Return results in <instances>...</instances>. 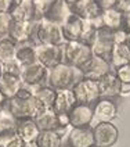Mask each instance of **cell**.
<instances>
[{
    "label": "cell",
    "instance_id": "obj_1",
    "mask_svg": "<svg viewBox=\"0 0 130 147\" xmlns=\"http://www.w3.org/2000/svg\"><path fill=\"white\" fill-rule=\"evenodd\" d=\"M4 108L10 111L17 119H25V118L35 119L46 110V107L33 96L32 90L28 88H22L17 93V96L7 98Z\"/></svg>",
    "mask_w": 130,
    "mask_h": 147
},
{
    "label": "cell",
    "instance_id": "obj_2",
    "mask_svg": "<svg viewBox=\"0 0 130 147\" xmlns=\"http://www.w3.org/2000/svg\"><path fill=\"white\" fill-rule=\"evenodd\" d=\"M82 78V74L78 68L66 63H60L49 69V83L56 90L72 89V86Z\"/></svg>",
    "mask_w": 130,
    "mask_h": 147
},
{
    "label": "cell",
    "instance_id": "obj_3",
    "mask_svg": "<svg viewBox=\"0 0 130 147\" xmlns=\"http://www.w3.org/2000/svg\"><path fill=\"white\" fill-rule=\"evenodd\" d=\"M32 40L36 45H50V46H60L64 43V36L61 26L46 20L35 22Z\"/></svg>",
    "mask_w": 130,
    "mask_h": 147
},
{
    "label": "cell",
    "instance_id": "obj_4",
    "mask_svg": "<svg viewBox=\"0 0 130 147\" xmlns=\"http://www.w3.org/2000/svg\"><path fill=\"white\" fill-rule=\"evenodd\" d=\"M61 47H62V63H66L78 69L93 57L91 47L82 43L80 40L64 42Z\"/></svg>",
    "mask_w": 130,
    "mask_h": 147
},
{
    "label": "cell",
    "instance_id": "obj_5",
    "mask_svg": "<svg viewBox=\"0 0 130 147\" xmlns=\"http://www.w3.org/2000/svg\"><path fill=\"white\" fill-rule=\"evenodd\" d=\"M21 82L24 88L35 90L43 85H47L49 82V69L43 67L40 63H32L29 65L21 67Z\"/></svg>",
    "mask_w": 130,
    "mask_h": 147
},
{
    "label": "cell",
    "instance_id": "obj_6",
    "mask_svg": "<svg viewBox=\"0 0 130 147\" xmlns=\"http://www.w3.org/2000/svg\"><path fill=\"white\" fill-rule=\"evenodd\" d=\"M72 90H73L75 97H76L78 104L93 106L98 98L101 97L98 82L89 79V78H84V76H82L80 79L73 85Z\"/></svg>",
    "mask_w": 130,
    "mask_h": 147
},
{
    "label": "cell",
    "instance_id": "obj_7",
    "mask_svg": "<svg viewBox=\"0 0 130 147\" xmlns=\"http://www.w3.org/2000/svg\"><path fill=\"white\" fill-rule=\"evenodd\" d=\"M114 29H109L107 26H103L97 29V35L96 39L93 42L91 47V53L93 56L100 57L103 60L109 61L111 60V54H112V49H114Z\"/></svg>",
    "mask_w": 130,
    "mask_h": 147
},
{
    "label": "cell",
    "instance_id": "obj_8",
    "mask_svg": "<svg viewBox=\"0 0 130 147\" xmlns=\"http://www.w3.org/2000/svg\"><path fill=\"white\" fill-rule=\"evenodd\" d=\"M94 144L100 147H112L119 139V129L114 122H97L93 125Z\"/></svg>",
    "mask_w": 130,
    "mask_h": 147
},
{
    "label": "cell",
    "instance_id": "obj_9",
    "mask_svg": "<svg viewBox=\"0 0 130 147\" xmlns=\"http://www.w3.org/2000/svg\"><path fill=\"white\" fill-rule=\"evenodd\" d=\"M79 71H80L82 76H84V78H89V79H93V81H100L103 76L112 72L114 69H112L109 61L93 56L84 65H82L79 68Z\"/></svg>",
    "mask_w": 130,
    "mask_h": 147
},
{
    "label": "cell",
    "instance_id": "obj_10",
    "mask_svg": "<svg viewBox=\"0 0 130 147\" xmlns=\"http://www.w3.org/2000/svg\"><path fill=\"white\" fill-rule=\"evenodd\" d=\"M94 111V123L97 122H112L118 117L119 108L114 98L100 97L93 104Z\"/></svg>",
    "mask_w": 130,
    "mask_h": 147
},
{
    "label": "cell",
    "instance_id": "obj_11",
    "mask_svg": "<svg viewBox=\"0 0 130 147\" xmlns=\"http://www.w3.org/2000/svg\"><path fill=\"white\" fill-rule=\"evenodd\" d=\"M36 61L40 63L47 69L62 63V47L50 46V45H38L36 46Z\"/></svg>",
    "mask_w": 130,
    "mask_h": 147
},
{
    "label": "cell",
    "instance_id": "obj_12",
    "mask_svg": "<svg viewBox=\"0 0 130 147\" xmlns=\"http://www.w3.org/2000/svg\"><path fill=\"white\" fill-rule=\"evenodd\" d=\"M71 128H91L94 125L93 106L76 104L68 114Z\"/></svg>",
    "mask_w": 130,
    "mask_h": 147
},
{
    "label": "cell",
    "instance_id": "obj_13",
    "mask_svg": "<svg viewBox=\"0 0 130 147\" xmlns=\"http://www.w3.org/2000/svg\"><path fill=\"white\" fill-rule=\"evenodd\" d=\"M69 7H71L72 14L80 17L84 21H91L103 14V10L97 4L96 0H78Z\"/></svg>",
    "mask_w": 130,
    "mask_h": 147
},
{
    "label": "cell",
    "instance_id": "obj_14",
    "mask_svg": "<svg viewBox=\"0 0 130 147\" xmlns=\"http://www.w3.org/2000/svg\"><path fill=\"white\" fill-rule=\"evenodd\" d=\"M94 144L93 126L91 128H71L66 135L68 147H91Z\"/></svg>",
    "mask_w": 130,
    "mask_h": 147
},
{
    "label": "cell",
    "instance_id": "obj_15",
    "mask_svg": "<svg viewBox=\"0 0 130 147\" xmlns=\"http://www.w3.org/2000/svg\"><path fill=\"white\" fill-rule=\"evenodd\" d=\"M33 29H35V22H28V21H18L13 20L10 22L8 28V38L15 43H21L25 40H32Z\"/></svg>",
    "mask_w": 130,
    "mask_h": 147
},
{
    "label": "cell",
    "instance_id": "obj_16",
    "mask_svg": "<svg viewBox=\"0 0 130 147\" xmlns=\"http://www.w3.org/2000/svg\"><path fill=\"white\" fill-rule=\"evenodd\" d=\"M61 31L65 42H78L82 39V35L84 31V20L80 17L71 14L68 20L61 25Z\"/></svg>",
    "mask_w": 130,
    "mask_h": 147
},
{
    "label": "cell",
    "instance_id": "obj_17",
    "mask_svg": "<svg viewBox=\"0 0 130 147\" xmlns=\"http://www.w3.org/2000/svg\"><path fill=\"white\" fill-rule=\"evenodd\" d=\"M71 14H72L71 7L65 0H53V3H51V6L47 10V13H46L43 20L61 26Z\"/></svg>",
    "mask_w": 130,
    "mask_h": 147
},
{
    "label": "cell",
    "instance_id": "obj_18",
    "mask_svg": "<svg viewBox=\"0 0 130 147\" xmlns=\"http://www.w3.org/2000/svg\"><path fill=\"white\" fill-rule=\"evenodd\" d=\"M40 132L42 131L39 129L36 121L32 118L18 119V122H17V136L21 138V140L26 144L35 143L36 139L39 138Z\"/></svg>",
    "mask_w": 130,
    "mask_h": 147
},
{
    "label": "cell",
    "instance_id": "obj_19",
    "mask_svg": "<svg viewBox=\"0 0 130 147\" xmlns=\"http://www.w3.org/2000/svg\"><path fill=\"white\" fill-rule=\"evenodd\" d=\"M97 82H98V88H100L101 97L114 98V100L116 97H121V86H122V83L116 78L114 71L107 74L105 76H103Z\"/></svg>",
    "mask_w": 130,
    "mask_h": 147
},
{
    "label": "cell",
    "instance_id": "obj_20",
    "mask_svg": "<svg viewBox=\"0 0 130 147\" xmlns=\"http://www.w3.org/2000/svg\"><path fill=\"white\" fill-rule=\"evenodd\" d=\"M78 104L76 97L72 89H60L57 90V96L53 104V110L57 114H69L71 110Z\"/></svg>",
    "mask_w": 130,
    "mask_h": 147
},
{
    "label": "cell",
    "instance_id": "obj_21",
    "mask_svg": "<svg viewBox=\"0 0 130 147\" xmlns=\"http://www.w3.org/2000/svg\"><path fill=\"white\" fill-rule=\"evenodd\" d=\"M8 14L13 20L18 21H28V22H36L35 10H33L32 0H21L18 3H13Z\"/></svg>",
    "mask_w": 130,
    "mask_h": 147
},
{
    "label": "cell",
    "instance_id": "obj_22",
    "mask_svg": "<svg viewBox=\"0 0 130 147\" xmlns=\"http://www.w3.org/2000/svg\"><path fill=\"white\" fill-rule=\"evenodd\" d=\"M36 46L38 45L33 40H25L21 43H17L15 61L21 67L36 63Z\"/></svg>",
    "mask_w": 130,
    "mask_h": 147
},
{
    "label": "cell",
    "instance_id": "obj_23",
    "mask_svg": "<svg viewBox=\"0 0 130 147\" xmlns=\"http://www.w3.org/2000/svg\"><path fill=\"white\" fill-rule=\"evenodd\" d=\"M22 88H24V85L21 82V76L19 75L3 72V75L0 76V90L3 92V94L7 98L17 96V93Z\"/></svg>",
    "mask_w": 130,
    "mask_h": 147
},
{
    "label": "cell",
    "instance_id": "obj_24",
    "mask_svg": "<svg viewBox=\"0 0 130 147\" xmlns=\"http://www.w3.org/2000/svg\"><path fill=\"white\" fill-rule=\"evenodd\" d=\"M35 121H36L40 131H56L60 133V118L53 108H46L38 118H35Z\"/></svg>",
    "mask_w": 130,
    "mask_h": 147
},
{
    "label": "cell",
    "instance_id": "obj_25",
    "mask_svg": "<svg viewBox=\"0 0 130 147\" xmlns=\"http://www.w3.org/2000/svg\"><path fill=\"white\" fill-rule=\"evenodd\" d=\"M109 63H111L112 69H116V68H119L122 65L130 64V49L125 43H115Z\"/></svg>",
    "mask_w": 130,
    "mask_h": 147
},
{
    "label": "cell",
    "instance_id": "obj_26",
    "mask_svg": "<svg viewBox=\"0 0 130 147\" xmlns=\"http://www.w3.org/2000/svg\"><path fill=\"white\" fill-rule=\"evenodd\" d=\"M17 119L6 108L0 110V138H7L17 133Z\"/></svg>",
    "mask_w": 130,
    "mask_h": 147
},
{
    "label": "cell",
    "instance_id": "obj_27",
    "mask_svg": "<svg viewBox=\"0 0 130 147\" xmlns=\"http://www.w3.org/2000/svg\"><path fill=\"white\" fill-rule=\"evenodd\" d=\"M35 144L38 147H62L64 138L56 131H42Z\"/></svg>",
    "mask_w": 130,
    "mask_h": 147
},
{
    "label": "cell",
    "instance_id": "obj_28",
    "mask_svg": "<svg viewBox=\"0 0 130 147\" xmlns=\"http://www.w3.org/2000/svg\"><path fill=\"white\" fill-rule=\"evenodd\" d=\"M32 93H33V96L38 98L46 108H53L54 100H56V96H57V90L54 89V88H51L49 83L32 90Z\"/></svg>",
    "mask_w": 130,
    "mask_h": 147
},
{
    "label": "cell",
    "instance_id": "obj_29",
    "mask_svg": "<svg viewBox=\"0 0 130 147\" xmlns=\"http://www.w3.org/2000/svg\"><path fill=\"white\" fill-rule=\"evenodd\" d=\"M15 47L17 43L10 38L0 39V63L3 65L15 60Z\"/></svg>",
    "mask_w": 130,
    "mask_h": 147
},
{
    "label": "cell",
    "instance_id": "obj_30",
    "mask_svg": "<svg viewBox=\"0 0 130 147\" xmlns=\"http://www.w3.org/2000/svg\"><path fill=\"white\" fill-rule=\"evenodd\" d=\"M122 17L123 13L119 11L116 7L108 8V10H103V22L104 26L109 28V29H119L121 24H122Z\"/></svg>",
    "mask_w": 130,
    "mask_h": 147
},
{
    "label": "cell",
    "instance_id": "obj_31",
    "mask_svg": "<svg viewBox=\"0 0 130 147\" xmlns=\"http://www.w3.org/2000/svg\"><path fill=\"white\" fill-rule=\"evenodd\" d=\"M33 3V10H35V17H36V22L38 21H42L47 10L50 8L53 0H32Z\"/></svg>",
    "mask_w": 130,
    "mask_h": 147
},
{
    "label": "cell",
    "instance_id": "obj_32",
    "mask_svg": "<svg viewBox=\"0 0 130 147\" xmlns=\"http://www.w3.org/2000/svg\"><path fill=\"white\" fill-rule=\"evenodd\" d=\"M10 22H11V16L8 13H0V39L8 38Z\"/></svg>",
    "mask_w": 130,
    "mask_h": 147
},
{
    "label": "cell",
    "instance_id": "obj_33",
    "mask_svg": "<svg viewBox=\"0 0 130 147\" xmlns=\"http://www.w3.org/2000/svg\"><path fill=\"white\" fill-rule=\"evenodd\" d=\"M24 142L21 138H18L15 135H11L7 138H0V146L1 147H24Z\"/></svg>",
    "mask_w": 130,
    "mask_h": 147
},
{
    "label": "cell",
    "instance_id": "obj_34",
    "mask_svg": "<svg viewBox=\"0 0 130 147\" xmlns=\"http://www.w3.org/2000/svg\"><path fill=\"white\" fill-rule=\"evenodd\" d=\"M116 78L121 81V83H130V64L122 65L114 69Z\"/></svg>",
    "mask_w": 130,
    "mask_h": 147
},
{
    "label": "cell",
    "instance_id": "obj_35",
    "mask_svg": "<svg viewBox=\"0 0 130 147\" xmlns=\"http://www.w3.org/2000/svg\"><path fill=\"white\" fill-rule=\"evenodd\" d=\"M3 68H4V72L14 74V75H19L21 74V65L17 63L15 60L11 61V63H8V64H4Z\"/></svg>",
    "mask_w": 130,
    "mask_h": 147
},
{
    "label": "cell",
    "instance_id": "obj_36",
    "mask_svg": "<svg viewBox=\"0 0 130 147\" xmlns=\"http://www.w3.org/2000/svg\"><path fill=\"white\" fill-rule=\"evenodd\" d=\"M127 33L125 32L123 29H115V32H114V42L115 43H125L126 42V39H127Z\"/></svg>",
    "mask_w": 130,
    "mask_h": 147
},
{
    "label": "cell",
    "instance_id": "obj_37",
    "mask_svg": "<svg viewBox=\"0 0 130 147\" xmlns=\"http://www.w3.org/2000/svg\"><path fill=\"white\" fill-rule=\"evenodd\" d=\"M121 29H123V31L127 33V35H130V11H127V13H123Z\"/></svg>",
    "mask_w": 130,
    "mask_h": 147
},
{
    "label": "cell",
    "instance_id": "obj_38",
    "mask_svg": "<svg viewBox=\"0 0 130 147\" xmlns=\"http://www.w3.org/2000/svg\"><path fill=\"white\" fill-rule=\"evenodd\" d=\"M97 4L101 7V10H108V8H114L118 4V0H96Z\"/></svg>",
    "mask_w": 130,
    "mask_h": 147
},
{
    "label": "cell",
    "instance_id": "obj_39",
    "mask_svg": "<svg viewBox=\"0 0 130 147\" xmlns=\"http://www.w3.org/2000/svg\"><path fill=\"white\" fill-rule=\"evenodd\" d=\"M116 8L122 13H127L130 11V0H118Z\"/></svg>",
    "mask_w": 130,
    "mask_h": 147
},
{
    "label": "cell",
    "instance_id": "obj_40",
    "mask_svg": "<svg viewBox=\"0 0 130 147\" xmlns=\"http://www.w3.org/2000/svg\"><path fill=\"white\" fill-rule=\"evenodd\" d=\"M13 6V0H0V13H8Z\"/></svg>",
    "mask_w": 130,
    "mask_h": 147
},
{
    "label": "cell",
    "instance_id": "obj_41",
    "mask_svg": "<svg viewBox=\"0 0 130 147\" xmlns=\"http://www.w3.org/2000/svg\"><path fill=\"white\" fill-rule=\"evenodd\" d=\"M130 96V83H122L121 86V97Z\"/></svg>",
    "mask_w": 130,
    "mask_h": 147
},
{
    "label": "cell",
    "instance_id": "obj_42",
    "mask_svg": "<svg viewBox=\"0 0 130 147\" xmlns=\"http://www.w3.org/2000/svg\"><path fill=\"white\" fill-rule=\"evenodd\" d=\"M6 103H7V97H6V96L3 94V92L0 90V110H1V108H4Z\"/></svg>",
    "mask_w": 130,
    "mask_h": 147
},
{
    "label": "cell",
    "instance_id": "obj_43",
    "mask_svg": "<svg viewBox=\"0 0 130 147\" xmlns=\"http://www.w3.org/2000/svg\"><path fill=\"white\" fill-rule=\"evenodd\" d=\"M65 1H66V3H68V4L71 6V4H73V3H76L78 0H65Z\"/></svg>",
    "mask_w": 130,
    "mask_h": 147
},
{
    "label": "cell",
    "instance_id": "obj_44",
    "mask_svg": "<svg viewBox=\"0 0 130 147\" xmlns=\"http://www.w3.org/2000/svg\"><path fill=\"white\" fill-rule=\"evenodd\" d=\"M3 72H4V68H3V64L0 63V76L3 75Z\"/></svg>",
    "mask_w": 130,
    "mask_h": 147
},
{
    "label": "cell",
    "instance_id": "obj_45",
    "mask_svg": "<svg viewBox=\"0 0 130 147\" xmlns=\"http://www.w3.org/2000/svg\"><path fill=\"white\" fill-rule=\"evenodd\" d=\"M24 147H38V146H36L35 143H31V144H26V143H25V144H24Z\"/></svg>",
    "mask_w": 130,
    "mask_h": 147
},
{
    "label": "cell",
    "instance_id": "obj_46",
    "mask_svg": "<svg viewBox=\"0 0 130 147\" xmlns=\"http://www.w3.org/2000/svg\"><path fill=\"white\" fill-rule=\"evenodd\" d=\"M18 1H21V0H13V3H18Z\"/></svg>",
    "mask_w": 130,
    "mask_h": 147
},
{
    "label": "cell",
    "instance_id": "obj_47",
    "mask_svg": "<svg viewBox=\"0 0 130 147\" xmlns=\"http://www.w3.org/2000/svg\"><path fill=\"white\" fill-rule=\"evenodd\" d=\"M91 147H100V146H97V144H93V146H91Z\"/></svg>",
    "mask_w": 130,
    "mask_h": 147
},
{
    "label": "cell",
    "instance_id": "obj_48",
    "mask_svg": "<svg viewBox=\"0 0 130 147\" xmlns=\"http://www.w3.org/2000/svg\"><path fill=\"white\" fill-rule=\"evenodd\" d=\"M62 147H68V146H62Z\"/></svg>",
    "mask_w": 130,
    "mask_h": 147
},
{
    "label": "cell",
    "instance_id": "obj_49",
    "mask_svg": "<svg viewBox=\"0 0 130 147\" xmlns=\"http://www.w3.org/2000/svg\"><path fill=\"white\" fill-rule=\"evenodd\" d=\"M0 147H1V146H0Z\"/></svg>",
    "mask_w": 130,
    "mask_h": 147
}]
</instances>
